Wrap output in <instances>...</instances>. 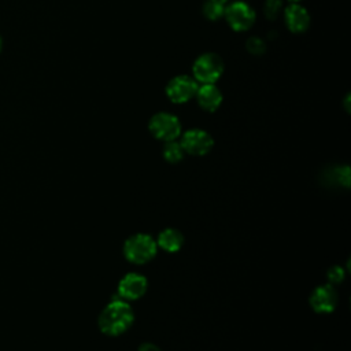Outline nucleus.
Instances as JSON below:
<instances>
[{
  "label": "nucleus",
  "mask_w": 351,
  "mask_h": 351,
  "mask_svg": "<svg viewBox=\"0 0 351 351\" xmlns=\"http://www.w3.org/2000/svg\"><path fill=\"white\" fill-rule=\"evenodd\" d=\"M134 321V313L130 304L118 298L110 302L100 313L97 324L100 330L107 336H119L125 333Z\"/></svg>",
  "instance_id": "f257e3e1"
},
{
  "label": "nucleus",
  "mask_w": 351,
  "mask_h": 351,
  "mask_svg": "<svg viewBox=\"0 0 351 351\" xmlns=\"http://www.w3.org/2000/svg\"><path fill=\"white\" fill-rule=\"evenodd\" d=\"M122 251L128 262L133 265H144L156 255L158 245L152 236L147 233H136L125 240Z\"/></svg>",
  "instance_id": "f03ea898"
},
{
  "label": "nucleus",
  "mask_w": 351,
  "mask_h": 351,
  "mask_svg": "<svg viewBox=\"0 0 351 351\" xmlns=\"http://www.w3.org/2000/svg\"><path fill=\"white\" fill-rule=\"evenodd\" d=\"M193 78L202 84H214L223 73V60L213 52L200 55L192 67Z\"/></svg>",
  "instance_id": "7ed1b4c3"
},
{
  "label": "nucleus",
  "mask_w": 351,
  "mask_h": 351,
  "mask_svg": "<svg viewBox=\"0 0 351 351\" xmlns=\"http://www.w3.org/2000/svg\"><path fill=\"white\" fill-rule=\"evenodd\" d=\"M148 129L155 138L162 140L165 143L177 140V137H180L181 132H182L180 119L170 112L155 114L149 119Z\"/></svg>",
  "instance_id": "20e7f679"
},
{
  "label": "nucleus",
  "mask_w": 351,
  "mask_h": 351,
  "mask_svg": "<svg viewBox=\"0 0 351 351\" xmlns=\"http://www.w3.org/2000/svg\"><path fill=\"white\" fill-rule=\"evenodd\" d=\"M223 16L226 18L229 26L236 32L248 30L256 18L254 8L245 1H234L225 7Z\"/></svg>",
  "instance_id": "39448f33"
},
{
  "label": "nucleus",
  "mask_w": 351,
  "mask_h": 351,
  "mask_svg": "<svg viewBox=\"0 0 351 351\" xmlns=\"http://www.w3.org/2000/svg\"><path fill=\"white\" fill-rule=\"evenodd\" d=\"M184 152L195 156L206 155L211 151L214 145V140L211 134L203 129H189L181 134L180 141Z\"/></svg>",
  "instance_id": "423d86ee"
},
{
  "label": "nucleus",
  "mask_w": 351,
  "mask_h": 351,
  "mask_svg": "<svg viewBox=\"0 0 351 351\" xmlns=\"http://www.w3.org/2000/svg\"><path fill=\"white\" fill-rule=\"evenodd\" d=\"M197 88V81L195 78L189 75H177L166 85V95L173 103L181 104L195 97Z\"/></svg>",
  "instance_id": "0eeeda50"
},
{
  "label": "nucleus",
  "mask_w": 351,
  "mask_h": 351,
  "mask_svg": "<svg viewBox=\"0 0 351 351\" xmlns=\"http://www.w3.org/2000/svg\"><path fill=\"white\" fill-rule=\"evenodd\" d=\"M337 291L330 284L317 287L310 295V306L318 314H330L337 307Z\"/></svg>",
  "instance_id": "6e6552de"
},
{
  "label": "nucleus",
  "mask_w": 351,
  "mask_h": 351,
  "mask_svg": "<svg viewBox=\"0 0 351 351\" xmlns=\"http://www.w3.org/2000/svg\"><path fill=\"white\" fill-rule=\"evenodd\" d=\"M148 288L147 278L140 273H128L118 282V295L123 300L140 299Z\"/></svg>",
  "instance_id": "1a4fd4ad"
},
{
  "label": "nucleus",
  "mask_w": 351,
  "mask_h": 351,
  "mask_svg": "<svg viewBox=\"0 0 351 351\" xmlns=\"http://www.w3.org/2000/svg\"><path fill=\"white\" fill-rule=\"evenodd\" d=\"M284 18L287 27L292 33H303L310 25V14L303 5L298 3H292L285 8Z\"/></svg>",
  "instance_id": "9d476101"
},
{
  "label": "nucleus",
  "mask_w": 351,
  "mask_h": 351,
  "mask_svg": "<svg viewBox=\"0 0 351 351\" xmlns=\"http://www.w3.org/2000/svg\"><path fill=\"white\" fill-rule=\"evenodd\" d=\"M197 104L204 111H215L222 103V93L214 84H203L197 88L195 95Z\"/></svg>",
  "instance_id": "9b49d317"
},
{
  "label": "nucleus",
  "mask_w": 351,
  "mask_h": 351,
  "mask_svg": "<svg viewBox=\"0 0 351 351\" xmlns=\"http://www.w3.org/2000/svg\"><path fill=\"white\" fill-rule=\"evenodd\" d=\"M155 241H156L158 248L173 254V252H177L181 250V247L184 244V236L180 230H177L174 228H167V229H163L158 234V239Z\"/></svg>",
  "instance_id": "f8f14e48"
},
{
  "label": "nucleus",
  "mask_w": 351,
  "mask_h": 351,
  "mask_svg": "<svg viewBox=\"0 0 351 351\" xmlns=\"http://www.w3.org/2000/svg\"><path fill=\"white\" fill-rule=\"evenodd\" d=\"M184 149L180 144V141H167L163 147V158L169 163H178L184 158Z\"/></svg>",
  "instance_id": "ddd939ff"
},
{
  "label": "nucleus",
  "mask_w": 351,
  "mask_h": 351,
  "mask_svg": "<svg viewBox=\"0 0 351 351\" xmlns=\"http://www.w3.org/2000/svg\"><path fill=\"white\" fill-rule=\"evenodd\" d=\"M223 12H225V4H221V3L207 0L203 5V14L210 21L219 19L221 16H223Z\"/></svg>",
  "instance_id": "4468645a"
},
{
  "label": "nucleus",
  "mask_w": 351,
  "mask_h": 351,
  "mask_svg": "<svg viewBox=\"0 0 351 351\" xmlns=\"http://www.w3.org/2000/svg\"><path fill=\"white\" fill-rule=\"evenodd\" d=\"M344 270L341 266H332L330 269H328L326 271V278H328V284L335 285V284H340L344 280Z\"/></svg>",
  "instance_id": "2eb2a0df"
},
{
  "label": "nucleus",
  "mask_w": 351,
  "mask_h": 351,
  "mask_svg": "<svg viewBox=\"0 0 351 351\" xmlns=\"http://www.w3.org/2000/svg\"><path fill=\"white\" fill-rule=\"evenodd\" d=\"M281 8H282L281 0H266V3H265V14L269 19L277 18Z\"/></svg>",
  "instance_id": "dca6fc26"
},
{
  "label": "nucleus",
  "mask_w": 351,
  "mask_h": 351,
  "mask_svg": "<svg viewBox=\"0 0 351 351\" xmlns=\"http://www.w3.org/2000/svg\"><path fill=\"white\" fill-rule=\"evenodd\" d=\"M247 49L254 55H261L265 51V43L258 37H252L247 41Z\"/></svg>",
  "instance_id": "f3484780"
},
{
  "label": "nucleus",
  "mask_w": 351,
  "mask_h": 351,
  "mask_svg": "<svg viewBox=\"0 0 351 351\" xmlns=\"http://www.w3.org/2000/svg\"><path fill=\"white\" fill-rule=\"evenodd\" d=\"M138 351H160V348H159L156 344L147 341V343H143V344H140V347H138Z\"/></svg>",
  "instance_id": "a211bd4d"
},
{
  "label": "nucleus",
  "mask_w": 351,
  "mask_h": 351,
  "mask_svg": "<svg viewBox=\"0 0 351 351\" xmlns=\"http://www.w3.org/2000/svg\"><path fill=\"white\" fill-rule=\"evenodd\" d=\"M213 1H217V3H221V4H225L228 0H213Z\"/></svg>",
  "instance_id": "6ab92c4d"
},
{
  "label": "nucleus",
  "mask_w": 351,
  "mask_h": 351,
  "mask_svg": "<svg viewBox=\"0 0 351 351\" xmlns=\"http://www.w3.org/2000/svg\"><path fill=\"white\" fill-rule=\"evenodd\" d=\"M289 1H292V3H298V1H300V0H289Z\"/></svg>",
  "instance_id": "aec40b11"
},
{
  "label": "nucleus",
  "mask_w": 351,
  "mask_h": 351,
  "mask_svg": "<svg viewBox=\"0 0 351 351\" xmlns=\"http://www.w3.org/2000/svg\"><path fill=\"white\" fill-rule=\"evenodd\" d=\"M0 51H1V38H0Z\"/></svg>",
  "instance_id": "412c9836"
}]
</instances>
